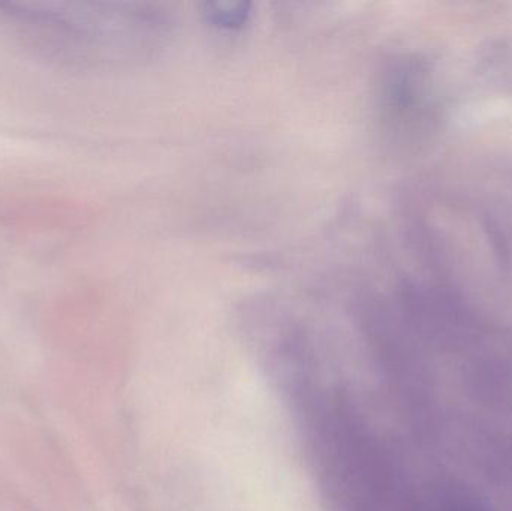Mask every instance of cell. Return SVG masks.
Wrapping results in <instances>:
<instances>
[]
</instances>
